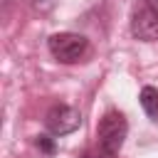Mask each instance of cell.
<instances>
[{"label":"cell","mask_w":158,"mask_h":158,"mask_svg":"<svg viewBox=\"0 0 158 158\" xmlns=\"http://www.w3.org/2000/svg\"><path fill=\"white\" fill-rule=\"evenodd\" d=\"M81 123V114L67 104H57L44 114V126L52 136H67L72 131H77Z\"/></svg>","instance_id":"obj_4"},{"label":"cell","mask_w":158,"mask_h":158,"mask_svg":"<svg viewBox=\"0 0 158 158\" xmlns=\"http://www.w3.org/2000/svg\"><path fill=\"white\" fill-rule=\"evenodd\" d=\"M126 133H128V123L123 118L121 111H106L96 126V138H99V148L109 151V153H118L123 141H126Z\"/></svg>","instance_id":"obj_1"},{"label":"cell","mask_w":158,"mask_h":158,"mask_svg":"<svg viewBox=\"0 0 158 158\" xmlns=\"http://www.w3.org/2000/svg\"><path fill=\"white\" fill-rule=\"evenodd\" d=\"M131 32H133L136 40H143V42L158 40V10H156L153 0H141L133 7Z\"/></svg>","instance_id":"obj_3"},{"label":"cell","mask_w":158,"mask_h":158,"mask_svg":"<svg viewBox=\"0 0 158 158\" xmlns=\"http://www.w3.org/2000/svg\"><path fill=\"white\" fill-rule=\"evenodd\" d=\"M138 99H141V106H143L146 116H148L151 121H158V89L143 86L141 94H138Z\"/></svg>","instance_id":"obj_5"},{"label":"cell","mask_w":158,"mask_h":158,"mask_svg":"<svg viewBox=\"0 0 158 158\" xmlns=\"http://www.w3.org/2000/svg\"><path fill=\"white\" fill-rule=\"evenodd\" d=\"M153 5H156V10H158V0H153Z\"/></svg>","instance_id":"obj_8"},{"label":"cell","mask_w":158,"mask_h":158,"mask_svg":"<svg viewBox=\"0 0 158 158\" xmlns=\"http://www.w3.org/2000/svg\"><path fill=\"white\" fill-rule=\"evenodd\" d=\"M35 143H37V148H40V151H44V153H49V156H52V153H54V148H57V146H54V138H49V136H37V141H35Z\"/></svg>","instance_id":"obj_6"},{"label":"cell","mask_w":158,"mask_h":158,"mask_svg":"<svg viewBox=\"0 0 158 158\" xmlns=\"http://www.w3.org/2000/svg\"><path fill=\"white\" fill-rule=\"evenodd\" d=\"M81 158H116V156L109 153V151H104V148H91V151H86Z\"/></svg>","instance_id":"obj_7"},{"label":"cell","mask_w":158,"mask_h":158,"mask_svg":"<svg viewBox=\"0 0 158 158\" xmlns=\"http://www.w3.org/2000/svg\"><path fill=\"white\" fill-rule=\"evenodd\" d=\"M47 47H49V52L57 62L72 64V62H79L84 57L89 42H86L84 35H77V32H57V35L49 37Z\"/></svg>","instance_id":"obj_2"}]
</instances>
